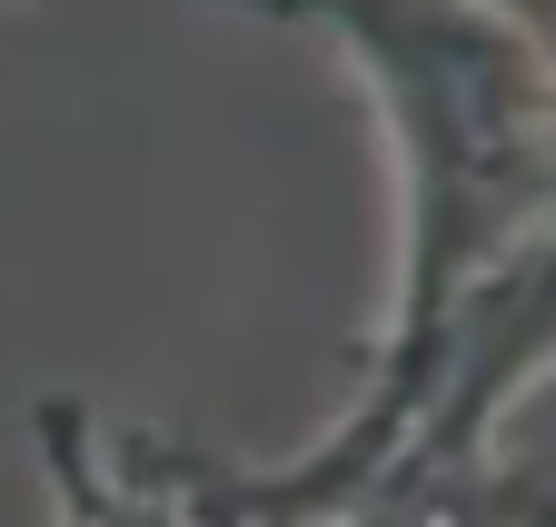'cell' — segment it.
Listing matches in <instances>:
<instances>
[{"mask_svg": "<svg viewBox=\"0 0 556 527\" xmlns=\"http://www.w3.org/2000/svg\"><path fill=\"white\" fill-rule=\"evenodd\" d=\"M40 468H50V527H179L169 488L139 468V448L90 418V399H40Z\"/></svg>", "mask_w": 556, "mask_h": 527, "instance_id": "6da1fadb", "label": "cell"}, {"mask_svg": "<svg viewBox=\"0 0 556 527\" xmlns=\"http://www.w3.org/2000/svg\"><path fill=\"white\" fill-rule=\"evenodd\" d=\"M328 527H556V478L497 468V457H467V468H397L388 488H368Z\"/></svg>", "mask_w": 556, "mask_h": 527, "instance_id": "7a4b0ae2", "label": "cell"}]
</instances>
